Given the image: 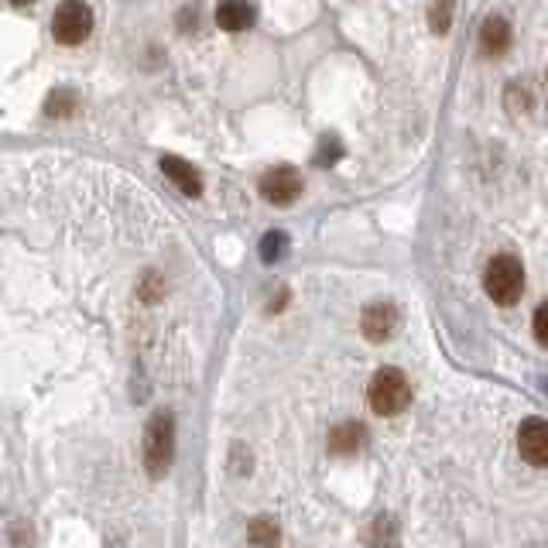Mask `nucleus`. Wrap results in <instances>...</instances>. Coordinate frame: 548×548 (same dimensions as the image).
Instances as JSON below:
<instances>
[{
  "instance_id": "f257e3e1",
  "label": "nucleus",
  "mask_w": 548,
  "mask_h": 548,
  "mask_svg": "<svg viewBox=\"0 0 548 548\" xmlns=\"http://www.w3.org/2000/svg\"><path fill=\"white\" fill-rule=\"evenodd\" d=\"M175 456V418L172 411H158L144 429V470L148 477L161 480Z\"/></svg>"
},
{
  "instance_id": "f03ea898",
  "label": "nucleus",
  "mask_w": 548,
  "mask_h": 548,
  "mask_svg": "<svg viewBox=\"0 0 548 548\" xmlns=\"http://www.w3.org/2000/svg\"><path fill=\"white\" fill-rule=\"evenodd\" d=\"M367 401H370V408H374L377 415H384V418L401 415V411L411 405L408 377L401 374L398 367H381L374 374V381H370V388H367Z\"/></svg>"
},
{
  "instance_id": "7ed1b4c3",
  "label": "nucleus",
  "mask_w": 548,
  "mask_h": 548,
  "mask_svg": "<svg viewBox=\"0 0 548 548\" xmlns=\"http://www.w3.org/2000/svg\"><path fill=\"white\" fill-rule=\"evenodd\" d=\"M483 288L494 298L497 305H514L525 295V268H521L518 257L511 254H497L494 261L483 271Z\"/></svg>"
},
{
  "instance_id": "20e7f679",
  "label": "nucleus",
  "mask_w": 548,
  "mask_h": 548,
  "mask_svg": "<svg viewBox=\"0 0 548 548\" xmlns=\"http://www.w3.org/2000/svg\"><path fill=\"white\" fill-rule=\"evenodd\" d=\"M93 31V11L90 4L83 0H62L55 7V18H52V35L59 45H83Z\"/></svg>"
},
{
  "instance_id": "39448f33",
  "label": "nucleus",
  "mask_w": 548,
  "mask_h": 548,
  "mask_svg": "<svg viewBox=\"0 0 548 548\" xmlns=\"http://www.w3.org/2000/svg\"><path fill=\"white\" fill-rule=\"evenodd\" d=\"M261 196L268 199L271 206H292L295 199L302 196V175H298L292 165L268 168L261 179Z\"/></svg>"
},
{
  "instance_id": "423d86ee",
  "label": "nucleus",
  "mask_w": 548,
  "mask_h": 548,
  "mask_svg": "<svg viewBox=\"0 0 548 548\" xmlns=\"http://www.w3.org/2000/svg\"><path fill=\"white\" fill-rule=\"evenodd\" d=\"M518 449L531 466H545L548 463V422L538 415H531L521 422L518 429Z\"/></svg>"
},
{
  "instance_id": "0eeeda50",
  "label": "nucleus",
  "mask_w": 548,
  "mask_h": 548,
  "mask_svg": "<svg viewBox=\"0 0 548 548\" xmlns=\"http://www.w3.org/2000/svg\"><path fill=\"white\" fill-rule=\"evenodd\" d=\"M360 329L370 343H384L391 340V333L398 329V309L391 302H370L360 316Z\"/></svg>"
},
{
  "instance_id": "6e6552de",
  "label": "nucleus",
  "mask_w": 548,
  "mask_h": 548,
  "mask_svg": "<svg viewBox=\"0 0 548 548\" xmlns=\"http://www.w3.org/2000/svg\"><path fill=\"white\" fill-rule=\"evenodd\" d=\"M161 172H165V179L168 182H175L179 185V192H185V196H203V179H199V172H196V165H189L185 158L179 155H165L161 158Z\"/></svg>"
},
{
  "instance_id": "1a4fd4ad",
  "label": "nucleus",
  "mask_w": 548,
  "mask_h": 548,
  "mask_svg": "<svg viewBox=\"0 0 548 548\" xmlns=\"http://www.w3.org/2000/svg\"><path fill=\"white\" fill-rule=\"evenodd\" d=\"M367 446V429L360 422H343L329 432V453L333 456H357Z\"/></svg>"
},
{
  "instance_id": "9d476101",
  "label": "nucleus",
  "mask_w": 548,
  "mask_h": 548,
  "mask_svg": "<svg viewBox=\"0 0 548 548\" xmlns=\"http://www.w3.org/2000/svg\"><path fill=\"white\" fill-rule=\"evenodd\" d=\"M254 18H257V11L251 0H223V4L216 7V24H220L223 31H233V35L251 28Z\"/></svg>"
},
{
  "instance_id": "9b49d317",
  "label": "nucleus",
  "mask_w": 548,
  "mask_h": 548,
  "mask_svg": "<svg viewBox=\"0 0 548 548\" xmlns=\"http://www.w3.org/2000/svg\"><path fill=\"white\" fill-rule=\"evenodd\" d=\"M480 48L487 55H504L511 48V24H507L501 14H490L480 28Z\"/></svg>"
},
{
  "instance_id": "f8f14e48",
  "label": "nucleus",
  "mask_w": 548,
  "mask_h": 548,
  "mask_svg": "<svg viewBox=\"0 0 548 548\" xmlns=\"http://www.w3.org/2000/svg\"><path fill=\"white\" fill-rule=\"evenodd\" d=\"M247 542H251L254 548H278V525L268 518H257L247 525Z\"/></svg>"
},
{
  "instance_id": "ddd939ff",
  "label": "nucleus",
  "mask_w": 548,
  "mask_h": 548,
  "mask_svg": "<svg viewBox=\"0 0 548 548\" xmlns=\"http://www.w3.org/2000/svg\"><path fill=\"white\" fill-rule=\"evenodd\" d=\"M453 14H456V0H432L429 4V28L435 35H446L453 28Z\"/></svg>"
},
{
  "instance_id": "4468645a",
  "label": "nucleus",
  "mask_w": 548,
  "mask_h": 548,
  "mask_svg": "<svg viewBox=\"0 0 548 548\" xmlns=\"http://www.w3.org/2000/svg\"><path fill=\"white\" fill-rule=\"evenodd\" d=\"M285 251H288V237H285V233H281V230L264 233V240H261V257H264V261H268V264L281 261Z\"/></svg>"
},
{
  "instance_id": "2eb2a0df",
  "label": "nucleus",
  "mask_w": 548,
  "mask_h": 548,
  "mask_svg": "<svg viewBox=\"0 0 548 548\" xmlns=\"http://www.w3.org/2000/svg\"><path fill=\"white\" fill-rule=\"evenodd\" d=\"M72 107H76V100H72V93H66V90L48 100V114H52V117H69Z\"/></svg>"
},
{
  "instance_id": "dca6fc26",
  "label": "nucleus",
  "mask_w": 548,
  "mask_h": 548,
  "mask_svg": "<svg viewBox=\"0 0 548 548\" xmlns=\"http://www.w3.org/2000/svg\"><path fill=\"white\" fill-rule=\"evenodd\" d=\"M535 340L538 343H548V305H538L535 309Z\"/></svg>"
},
{
  "instance_id": "f3484780",
  "label": "nucleus",
  "mask_w": 548,
  "mask_h": 548,
  "mask_svg": "<svg viewBox=\"0 0 548 548\" xmlns=\"http://www.w3.org/2000/svg\"><path fill=\"white\" fill-rule=\"evenodd\" d=\"M343 155V151H340V144H336V141H322V151H319V165H326V161H336V158H340Z\"/></svg>"
},
{
  "instance_id": "a211bd4d",
  "label": "nucleus",
  "mask_w": 548,
  "mask_h": 548,
  "mask_svg": "<svg viewBox=\"0 0 548 548\" xmlns=\"http://www.w3.org/2000/svg\"><path fill=\"white\" fill-rule=\"evenodd\" d=\"M11 4H18V7H28V4H31V0H11Z\"/></svg>"
}]
</instances>
